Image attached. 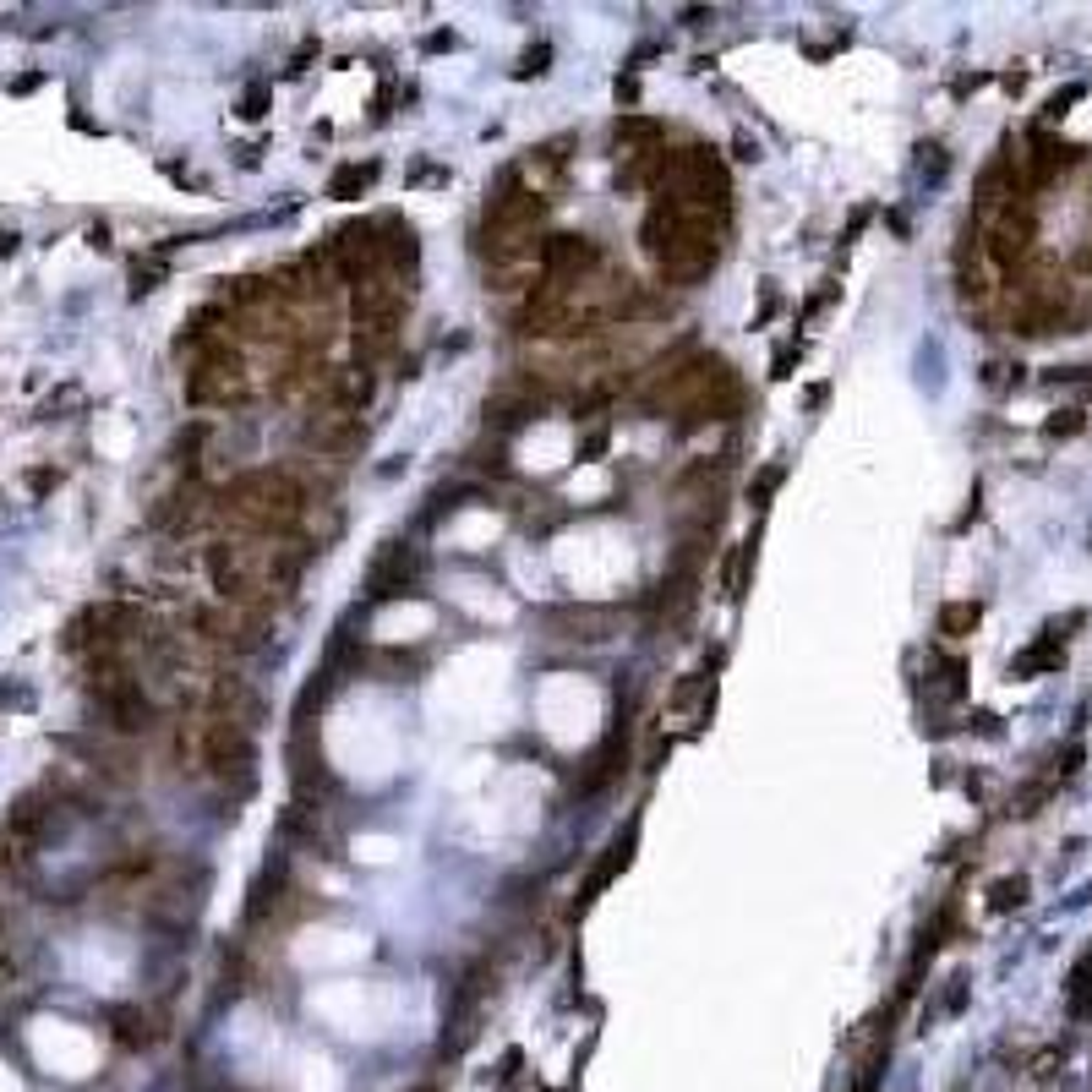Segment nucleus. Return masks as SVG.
I'll return each instance as SVG.
<instances>
[{"label":"nucleus","instance_id":"nucleus-1","mask_svg":"<svg viewBox=\"0 0 1092 1092\" xmlns=\"http://www.w3.org/2000/svg\"><path fill=\"white\" fill-rule=\"evenodd\" d=\"M208 585L218 590L224 606H246V612H268L273 601H285L295 579H301V557L290 546H273L268 536H224L202 557Z\"/></svg>","mask_w":1092,"mask_h":1092},{"label":"nucleus","instance_id":"nucleus-2","mask_svg":"<svg viewBox=\"0 0 1092 1092\" xmlns=\"http://www.w3.org/2000/svg\"><path fill=\"white\" fill-rule=\"evenodd\" d=\"M716 230H722V218L694 214V208H673V202H655L650 214H645L639 241H645L650 263L661 268V279L694 285V279H705V273L716 268Z\"/></svg>","mask_w":1092,"mask_h":1092},{"label":"nucleus","instance_id":"nucleus-3","mask_svg":"<svg viewBox=\"0 0 1092 1092\" xmlns=\"http://www.w3.org/2000/svg\"><path fill=\"white\" fill-rule=\"evenodd\" d=\"M645 186L655 191V202L694 208V214H710V218H726V208H732V175L716 159V148H699V142L661 148Z\"/></svg>","mask_w":1092,"mask_h":1092},{"label":"nucleus","instance_id":"nucleus-4","mask_svg":"<svg viewBox=\"0 0 1092 1092\" xmlns=\"http://www.w3.org/2000/svg\"><path fill=\"white\" fill-rule=\"evenodd\" d=\"M306 487L290 470H246L218 492V508L246 530V536H290L306 520Z\"/></svg>","mask_w":1092,"mask_h":1092},{"label":"nucleus","instance_id":"nucleus-5","mask_svg":"<svg viewBox=\"0 0 1092 1092\" xmlns=\"http://www.w3.org/2000/svg\"><path fill=\"white\" fill-rule=\"evenodd\" d=\"M252 394V371H246V355L230 344V339H214L202 344L191 371H186V399L191 404H214V410H230Z\"/></svg>","mask_w":1092,"mask_h":1092},{"label":"nucleus","instance_id":"nucleus-6","mask_svg":"<svg viewBox=\"0 0 1092 1092\" xmlns=\"http://www.w3.org/2000/svg\"><path fill=\"white\" fill-rule=\"evenodd\" d=\"M88 694H93L99 716L115 726V732H148L153 716H159V705H153L148 689H142V677H132L120 661H93Z\"/></svg>","mask_w":1092,"mask_h":1092},{"label":"nucleus","instance_id":"nucleus-7","mask_svg":"<svg viewBox=\"0 0 1092 1092\" xmlns=\"http://www.w3.org/2000/svg\"><path fill=\"white\" fill-rule=\"evenodd\" d=\"M44 836H50V798L22 792L12 803V814H6V825H0V869L6 874L28 869L38 857V847H44Z\"/></svg>","mask_w":1092,"mask_h":1092},{"label":"nucleus","instance_id":"nucleus-8","mask_svg":"<svg viewBox=\"0 0 1092 1092\" xmlns=\"http://www.w3.org/2000/svg\"><path fill=\"white\" fill-rule=\"evenodd\" d=\"M191 634L218 645V650H257L268 639V618L246 606H191Z\"/></svg>","mask_w":1092,"mask_h":1092},{"label":"nucleus","instance_id":"nucleus-9","mask_svg":"<svg viewBox=\"0 0 1092 1092\" xmlns=\"http://www.w3.org/2000/svg\"><path fill=\"white\" fill-rule=\"evenodd\" d=\"M612 153H618V175L622 181H645L661 153V126L650 115H618L612 126Z\"/></svg>","mask_w":1092,"mask_h":1092},{"label":"nucleus","instance_id":"nucleus-10","mask_svg":"<svg viewBox=\"0 0 1092 1092\" xmlns=\"http://www.w3.org/2000/svg\"><path fill=\"white\" fill-rule=\"evenodd\" d=\"M416 579H420V557L410 552V546H399V541H388L383 552H377V563H371V573H367V596L371 601L416 596Z\"/></svg>","mask_w":1092,"mask_h":1092},{"label":"nucleus","instance_id":"nucleus-11","mask_svg":"<svg viewBox=\"0 0 1092 1092\" xmlns=\"http://www.w3.org/2000/svg\"><path fill=\"white\" fill-rule=\"evenodd\" d=\"M1059 667H1065V634L1043 628V634L1010 661V677H1038V673H1059Z\"/></svg>","mask_w":1092,"mask_h":1092},{"label":"nucleus","instance_id":"nucleus-12","mask_svg":"<svg viewBox=\"0 0 1092 1092\" xmlns=\"http://www.w3.org/2000/svg\"><path fill=\"white\" fill-rule=\"evenodd\" d=\"M306 437H312L317 448H328V454H350V448H355V443H361L367 432H361L355 410H328V416L312 420V432H306Z\"/></svg>","mask_w":1092,"mask_h":1092},{"label":"nucleus","instance_id":"nucleus-13","mask_svg":"<svg viewBox=\"0 0 1092 1092\" xmlns=\"http://www.w3.org/2000/svg\"><path fill=\"white\" fill-rule=\"evenodd\" d=\"M628 857H634V830H628V836H618V841H612V847H606V857H601V863H596V869H590L585 891H579V902H573V907L585 912L590 902H596V896H601L606 885L618 879V869H628Z\"/></svg>","mask_w":1092,"mask_h":1092},{"label":"nucleus","instance_id":"nucleus-14","mask_svg":"<svg viewBox=\"0 0 1092 1092\" xmlns=\"http://www.w3.org/2000/svg\"><path fill=\"white\" fill-rule=\"evenodd\" d=\"M622 754H628V722L618 716V722H612V732H606V743L596 749V771L585 775V792H601L606 781L618 775V759H622Z\"/></svg>","mask_w":1092,"mask_h":1092},{"label":"nucleus","instance_id":"nucleus-15","mask_svg":"<svg viewBox=\"0 0 1092 1092\" xmlns=\"http://www.w3.org/2000/svg\"><path fill=\"white\" fill-rule=\"evenodd\" d=\"M557 628H569V639H606V628H612V612H596V606H563V612H552Z\"/></svg>","mask_w":1092,"mask_h":1092},{"label":"nucleus","instance_id":"nucleus-16","mask_svg":"<svg viewBox=\"0 0 1092 1092\" xmlns=\"http://www.w3.org/2000/svg\"><path fill=\"white\" fill-rule=\"evenodd\" d=\"M371 181H377V165H371V159H367V165H339V169H334V181H328V197L350 202V197H361Z\"/></svg>","mask_w":1092,"mask_h":1092},{"label":"nucleus","instance_id":"nucleus-17","mask_svg":"<svg viewBox=\"0 0 1092 1092\" xmlns=\"http://www.w3.org/2000/svg\"><path fill=\"white\" fill-rule=\"evenodd\" d=\"M983 622V606L978 601H945L940 606V634H951V639H967Z\"/></svg>","mask_w":1092,"mask_h":1092},{"label":"nucleus","instance_id":"nucleus-18","mask_svg":"<svg viewBox=\"0 0 1092 1092\" xmlns=\"http://www.w3.org/2000/svg\"><path fill=\"white\" fill-rule=\"evenodd\" d=\"M781 481H787V465L775 459V465H765V470H759L754 487H749V503H754V508H771V497H775V487H781Z\"/></svg>","mask_w":1092,"mask_h":1092},{"label":"nucleus","instance_id":"nucleus-19","mask_svg":"<svg viewBox=\"0 0 1092 1092\" xmlns=\"http://www.w3.org/2000/svg\"><path fill=\"white\" fill-rule=\"evenodd\" d=\"M1071 1005L1081 1010V1016L1092 1010V956L1076 961V973H1071Z\"/></svg>","mask_w":1092,"mask_h":1092},{"label":"nucleus","instance_id":"nucleus-20","mask_svg":"<svg viewBox=\"0 0 1092 1092\" xmlns=\"http://www.w3.org/2000/svg\"><path fill=\"white\" fill-rule=\"evenodd\" d=\"M1022 896H1027V879H1000V885L989 891V907L1010 912V907H1022Z\"/></svg>","mask_w":1092,"mask_h":1092},{"label":"nucleus","instance_id":"nucleus-21","mask_svg":"<svg viewBox=\"0 0 1092 1092\" xmlns=\"http://www.w3.org/2000/svg\"><path fill=\"white\" fill-rule=\"evenodd\" d=\"M115 1022H120V1043H148L153 1038V1032H148V1016H137V1010H120Z\"/></svg>","mask_w":1092,"mask_h":1092},{"label":"nucleus","instance_id":"nucleus-22","mask_svg":"<svg viewBox=\"0 0 1092 1092\" xmlns=\"http://www.w3.org/2000/svg\"><path fill=\"white\" fill-rule=\"evenodd\" d=\"M1081 426H1087V416H1081V410H1059V416L1049 420L1043 432H1049V437H1076V432H1081Z\"/></svg>","mask_w":1092,"mask_h":1092},{"label":"nucleus","instance_id":"nucleus-23","mask_svg":"<svg viewBox=\"0 0 1092 1092\" xmlns=\"http://www.w3.org/2000/svg\"><path fill=\"white\" fill-rule=\"evenodd\" d=\"M263 110H268V83H252L246 93H241V115H246V120H257Z\"/></svg>","mask_w":1092,"mask_h":1092},{"label":"nucleus","instance_id":"nucleus-24","mask_svg":"<svg viewBox=\"0 0 1092 1092\" xmlns=\"http://www.w3.org/2000/svg\"><path fill=\"white\" fill-rule=\"evenodd\" d=\"M1076 99H1081V83H1071V88H1059L1054 99H1049V110H1043V115H1065V110H1071Z\"/></svg>","mask_w":1092,"mask_h":1092},{"label":"nucleus","instance_id":"nucleus-25","mask_svg":"<svg viewBox=\"0 0 1092 1092\" xmlns=\"http://www.w3.org/2000/svg\"><path fill=\"white\" fill-rule=\"evenodd\" d=\"M546 61H552V50H546V44H536V50L524 55V66H520V77H541V71H546Z\"/></svg>","mask_w":1092,"mask_h":1092},{"label":"nucleus","instance_id":"nucleus-26","mask_svg":"<svg viewBox=\"0 0 1092 1092\" xmlns=\"http://www.w3.org/2000/svg\"><path fill=\"white\" fill-rule=\"evenodd\" d=\"M606 437H612V432H606V426H596V432L579 443V459H601L606 454Z\"/></svg>","mask_w":1092,"mask_h":1092},{"label":"nucleus","instance_id":"nucleus-27","mask_svg":"<svg viewBox=\"0 0 1092 1092\" xmlns=\"http://www.w3.org/2000/svg\"><path fill=\"white\" fill-rule=\"evenodd\" d=\"M55 481H61V475H55V470H34V475H28V487H34V492H50Z\"/></svg>","mask_w":1092,"mask_h":1092},{"label":"nucleus","instance_id":"nucleus-28","mask_svg":"<svg viewBox=\"0 0 1092 1092\" xmlns=\"http://www.w3.org/2000/svg\"><path fill=\"white\" fill-rule=\"evenodd\" d=\"M416 1092H437V1087H416Z\"/></svg>","mask_w":1092,"mask_h":1092}]
</instances>
